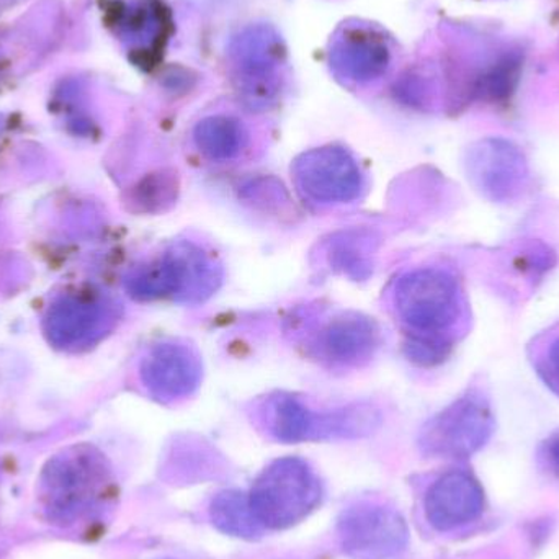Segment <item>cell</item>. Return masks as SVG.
Here are the masks:
<instances>
[{"instance_id": "obj_2", "label": "cell", "mask_w": 559, "mask_h": 559, "mask_svg": "<svg viewBox=\"0 0 559 559\" xmlns=\"http://www.w3.org/2000/svg\"><path fill=\"white\" fill-rule=\"evenodd\" d=\"M322 486L314 469L296 456L275 460L252 485V512L269 531H286L308 519L321 504Z\"/></svg>"}, {"instance_id": "obj_11", "label": "cell", "mask_w": 559, "mask_h": 559, "mask_svg": "<svg viewBox=\"0 0 559 559\" xmlns=\"http://www.w3.org/2000/svg\"><path fill=\"white\" fill-rule=\"evenodd\" d=\"M143 380L159 400H180L199 388L202 361L189 345L177 342L156 345L144 360Z\"/></svg>"}, {"instance_id": "obj_16", "label": "cell", "mask_w": 559, "mask_h": 559, "mask_svg": "<svg viewBox=\"0 0 559 559\" xmlns=\"http://www.w3.org/2000/svg\"><path fill=\"white\" fill-rule=\"evenodd\" d=\"M535 367L545 383L559 394V332L550 335L547 344L538 350Z\"/></svg>"}, {"instance_id": "obj_9", "label": "cell", "mask_w": 559, "mask_h": 559, "mask_svg": "<svg viewBox=\"0 0 559 559\" xmlns=\"http://www.w3.org/2000/svg\"><path fill=\"white\" fill-rule=\"evenodd\" d=\"M466 174L483 197L504 203L521 195L528 180V164L521 147L511 141L488 138L468 151Z\"/></svg>"}, {"instance_id": "obj_1", "label": "cell", "mask_w": 559, "mask_h": 559, "mask_svg": "<svg viewBox=\"0 0 559 559\" xmlns=\"http://www.w3.org/2000/svg\"><path fill=\"white\" fill-rule=\"evenodd\" d=\"M39 496L51 521L72 524L104 511L115 492L104 460L78 453L49 465Z\"/></svg>"}, {"instance_id": "obj_10", "label": "cell", "mask_w": 559, "mask_h": 559, "mask_svg": "<svg viewBox=\"0 0 559 559\" xmlns=\"http://www.w3.org/2000/svg\"><path fill=\"white\" fill-rule=\"evenodd\" d=\"M481 483L463 469L440 476L424 498L427 522L439 532H452L478 521L485 511Z\"/></svg>"}, {"instance_id": "obj_4", "label": "cell", "mask_w": 559, "mask_h": 559, "mask_svg": "<svg viewBox=\"0 0 559 559\" xmlns=\"http://www.w3.org/2000/svg\"><path fill=\"white\" fill-rule=\"evenodd\" d=\"M265 416L272 436L285 443L367 436L380 423V416L371 407L312 413L298 397L289 394L272 396L265 406Z\"/></svg>"}, {"instance_id": "obj_5", "label": "cell", "mask_w": 559, "mask_h": 559, "mask_svg": "<svg viewBox=\"0 0 559 559\" xmlns=\"http://www.w3.org/2000/svg\"><path fill=\"white\" fill-rule=\"evenodd\" d=\"M492 430L495 416L488 400L481 394L468 393L424 426L419 445L430 456L468 459L488 443Z\"/></svg>"}, {"instance_id": "obj_3", "label": "cell", "mask_w": 559, "mask_h": 559, "mask_svg": "<svg viewBox=\"0 0 559 559\" xmlns=\"http://www.w3.org/2000/svg\"><path fill=\"white\" fill-rule=\"evenodd\" d=\"M394 306L401 321L423 337L447 338L462 314L459 280L443 269L407 272L397 280Z\"/></svg>"}, {"instance_id": "obj_14", "label": "cell", "mask_w": 559, "mask_h": 559, "mask_svg": "<svg viewBox=\"0 0 559 559\" xmlns=\"http://www.w3.org/2000/svg\"><path fill=\"white\" fill-rule=\"evenodd\" d=\"M195 140L200 151L215 160L233 159L238 156L245 143L241 128L223 118H213L200 124Z\"/></svg>"}, {"instance_id": "obj_15", "label": "cell", "mask_w": 559, "mask_h": 559, "mask_svg": "<svg viewBox=\"0 0 559 559\" xmlns=\"http://www.w3.org/2000/svg\"><path fill=\"white\" fill-rule=\"evenodd\" d=\"M522 61L519 56H506L498 64L492 66L481 79H479V97L489 102L506 100L511 97L521 75Z\"/></svg>"}, {"instance_id": "obj_13", "label": "cell", "mask_w": 559, "mask_h": 559, "mask_svg": "<svg viewBox=\"0 0 559 559\" xmlns=\"http://www.w3.org/2000/svg\"><path fill=\"white\" fill-rule=\"evenodd\" d=\"M210 521L223 534L242 540H255L265 531L252 512L249 495L236 489L218 492L213 498Z\"/></svg>"}, {"instance_id": "obj_7", "label": "cell", "mask_w": 559, "mask_h": 559, "mask_svg": "<svg viewBox=\"0 0 559 559\" xmlns=\"http://www.w3.org/2000/svg\"><path fill=\"white\" fill-rule=\"evenodd\" d=\"M337 535L348 559H393L409 542L403 515L380 502H358L342 512Z\"/></svg>"}, {"instance_id": "obj_6", "label": "cell", "mask_w": 559, "mask_h": 559, "mask_svg": "<svg viewBox=\"0 0 559 559\" xmlns=\"http://www.w3.org/2000/svg\"><path fill=\"white\" fill-rule=\"evenodd\" d=\"M218 282L215 262L195 245L180 242L131 280V288L141 298L169 296L180 301H200L215 292Z\"/></svg>"}, {"instance_id": "obj_8", "label": "cell", "mask_w": 559, "mask_h": 559, "mask_svg": "<svg viewBox=\"0 0 559 559\" xmlns=\"http://www.w3.org/2000/svg\"><path fill=\"white\" fill-rule=\"evenodd\" d=\"M299 192L322 205L350 203L364 190V174L344 150L328 147L305 154L293 167Z\"/></svg>"}, {"instance_id": "obj_17", "label": "cell", "mask_w": 559, "mask_h": 559, "mask_svg": "<svg viewBox=\"0 0 559 559\" xmlns=\"http://www.w3.org/2000/svg\"><path fill=\"white\" fill-rule=\"evenodd\" d=\"M545 455H547L551 472L559 478V433L548 440L547 447H545Z\"/></svg>"}, {"instance_id": "obj_12", "label": "cell", "mask_w": 559, "mask_h": 559, "mask_svg": "<svg viewBox=\"0 0 559 559\" xmlns=\"http://www.w3.org/2000/svg\"><path fill=\"white\" fill-rule=\"evenodd\" d=\"M377 347V325L358 314L338 316L319 332V355L332 364H361Z\"/></svg>"}]
</instances>
